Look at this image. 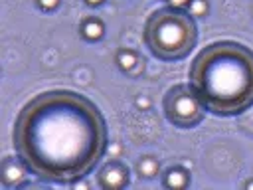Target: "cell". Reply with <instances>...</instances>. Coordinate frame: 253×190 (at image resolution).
I'll return each mask as SVG.
<instances>
[{
  "label": "cell",
  "instance_id": "1",
  "mask_svg": "<svg viewBox=\"0 0 253 190\" xmlns=\"http://www.w3.org/2000/svg\"><path fill=\"white\" fill-rule=\"evenodd\" d=\"M12 141L28 172L45 182L71 184L91 174L105 156L109 131L91 99L69 89H51L22 107Z\"/></svg>",
  "mask_w": 253,
  "mask_h": 190
},
{
  "label": "cell",
  "instance_id": "2",
  "mask_svg": "<svg viewBox=\"0 0 253 190\" xmlns=\"http://www.w3.org/2000/svg\"><path fill=\"white\" fill-rule=\"evenodd\" d=\"M188 79L206 111L241 115L253 107V49L231 40L213 42L192 59Z\"/></svg>",
  "mask_w": 253,
  "mask_h": 190
},
{
  "label": "cell",
  "instance_id": "3",
  "mask_svg": "<svg viewBox=\"0 0 253 190\" xmlns=\"http://www.w3.org/2000/svg\"><path fill=\"white\" fill-rule=\"evenodd\" d=\"M142 40L150 53L162 61L184 59L196 48L198 26L190 12L164 6L146 18Z\"/></svg>",
  "mask_w": 253,
  "mask_h": 190
},
{
  "label": "cell",
  "instance_id": "4",
  "mask_svg": "<svg viewBox=\"0 0 253 190\" xmlns=\"http://www.w3.org/2000/svg\"><path fill=\"white\" fill-rule=\"evenodd\" d=\"M162 109L166 119L180 127V129H192L202 123L206 107L202 105L200 97L194 93L192 85H174L166 91Z\"/></svg>",
  "mask_w": 253,
  "mask_h": 190
},
{
  "label": "cell",
  "instance_id": "5",
  "mask_svg": "<svg viewBox=\"0 0 253 190\" xmlns=\"http://www.w3.org/2000/svg\"><path fill=\"white\" fill-rule=\"evenodd\" d=\"M99 182L103 188H123L128 184V170L121 162H109L99 172Z\"/></svg>",
  "mask_w": 253,
  "mask_h": 190
},
{
  "label": "cell",
  "instance_id": "6",
  "mask_svg": "<svg viewBox=\"0 0 253 190\" xmlns=\"http://www.w3.org/2000/svg\"><path fill=\"white\" fill-rule=\"evenodd\" d=\"M83 34L89 38V40H97L103 36V26L99 20H89L85 26H83Z\"/></svg>",
  "mask_w": 253,
  "mask_h": 190
},
{
  "label": "cell",
  "instance_id": "7",
  "mask_svg": "<svg viewBox=\"0 0 253 190\" xmlns=\"http://www.w3.org/2000/svg\"><path fill=\"white\" fill-rule=\"evenodd\" d=\"M186 180H188L186 174H184L182 170H178V168H176V170L172 168V170H168V174H166V186H176V188H178V186H186Z\"/></svg>",
  "mask_w": 253,
  "mask_h": 190
},
{
  "label": "cell",
  "instance_id": "8",
  "mask_svg": "<svg viewBox=\"0 0 253 190\" xmlns=\"http://www.w3.org/2000/svg\"><path fill=\"white\" fill-rule=\"evenodd\" d=\"M119 63H121L123 69H128L132 63H136V57H134L132 51H121L119 53Z\"/></svg>",
  "mask_w": 253,
  "mask_h": 190
},
{
  "label": "cell",
  "instance_id": "9",
  "mask_svg": "<svg viewBox=\"0 0 253 190\" xmlns=\"http://www.w3.org/2000/svg\"><path fill=\"white\" fill-rule=\"evenodd\" d=\"M206 10H208L206 0H190V14H192V16L206 14Z\"/></svg>",
  "mask_w": 253,
  "mask_h": 190
},
{
  "label": "cell",
  "instance_id": "10",
  "mask_svg": "<svg viewBox=\"0 0 253 190\" xmlns=\"http://www.w3.org/2000/svg\"><path fill=\"white\" fill-rule=\"evenodd\" d=\"M154 170H156V164H154L152 158H144V160L140 162V172H142L144 176H154Z\"/></svg>",
  "mask_w": 253,
  "mask_h": 190
},
{
  "label": "cell",
  "instance_id": "11",
  "mask_svg": "<svg viewBox=\"0 0 253 190\" xmlns=\"http://www.w3.org/2000/svg\"><path fill=\"white\" fill-rule=\"evenodd\" d=\"M170 6H176V8H184L186 4H190V0H168Z\"/></svg>",
  "mask_w": 253,
  "mask_h": 190
},
{
  "label": "cell",
  "instance_id": "12",
  "mask_svg": "<svg viewBox=\"0 0 253 190\" xmlns=\"http://www.w3.org/2000/svg\"><path fill=\"white\" fill-rule=\"evenodd\" d=\"M43 8H55L57 6V0H40Z\"/></svg>",
  "mask_w": 253,
  "mask_h": 190
},
{
  "label": "cell",
  "instance_id": "13",
  "mask_svg": "<svg viewBox=\"0 0 253 190\" xmlns=\"http://www.w3.org/2000/svg\"><path fill=\"white\" fill-rule=\"evenodd\" d=\"M87 2H89V4H101L103 0H87Z\"/></svg>",
  "mask_w": 253,
  "mask_h": 190
}]
</instances>
